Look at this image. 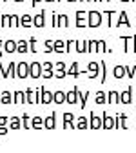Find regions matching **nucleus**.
Instances as JSON below:
<instances>
[{
  "instance_id": "f257e3e1",
  "label": "nucleus",
  "mask_w": 136,
  "mask_h": 153,
  "mask_svg": "<svg viewBox=\"0 0 136 153\" xmlns=\"http://www.w3.org/2000/svg\"><path fill=\"white\" fill-rule=\"evenodd\" d=\"M26 73H27V68H26V66H20V75H22V76H24V75H26Z\"/></svg>"
},
{
  "instance_id": "f03ea898",
  "label": "nucleus",
  "mask_w": 136,
  "mask_h": 153,
  "mask_svg": "<svg viewBox=\"0 0 136 153\" xmlns=\"http://www.w3.org/2000/svg\"><path fill=\"white\" fill-rule=\"evenodd\" d=\"M122 73H124V69H118V68H116V69H114V75H116V76H120Z\"/></svg>"
}]
</instances>
